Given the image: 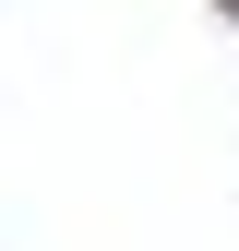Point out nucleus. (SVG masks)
<instances>
[{
  "label": "nucleus",
  "instance_id": "obj_1",
  "mask_svg": "<svg viewBox=\"0 0 239 251\" xmlns=\"http://www.w3.org/2000/svg\"><path fill=\"white\" fill-rule=\"evenodd\" d=\"M215 12H227V24H239V0H215Z\"/></svg>",
  "mask_w": 239,
  "mask_h": 251
}]
</instances>
